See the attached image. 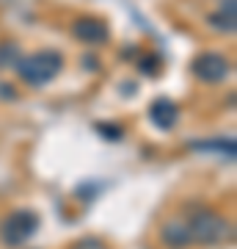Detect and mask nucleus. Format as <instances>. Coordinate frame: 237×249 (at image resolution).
I'll return each instance as SVG.
<instances>
[{"mask_svg": "<svg viewBox=\"0 0 237 249\" xmlns=\"http://www.w3.org/2000/svg\"><path fill=\"white\" fill-rule=\"evenodd\" d=\"M83 61H86V70H94V72L99 70V61H97V58H91V55H86Z\"/></svg>", "mask_w": 237, "mask_h": 249, "instance_id": "15", "label": "nucleus"}, {"mask_svg": "<svg viewBox=\"0 0 237 249\" xmlns=\"http://www.w3.org/2000/svg\"><path fill=\"white\" fill-rule=\"evenodd\" d=\"M149 119H152L155 127H160V130H171L176 124V119H179V108H176L174 100L160 97L149 106Z\"/></svg>", "mask_w": 237, "mask_h": 249, "instance_id": "7", "label": "nucleus"}, {"mask_svg": "<svg viewBox=\"0 0 237 249\" xmlns=\"http://www.w3.org/2000/svg\"><path fill=\"white\" fill-rule=\"evenodd\" d=\"M19 72V78L25 80L28 86H44L53 78H58V72L63 70V55L58 50H36L31 55H22L19 64L14 67Z\"/></svg>", "mask_w": 237, "mask_h": 249, "instance_id": "2", "label": "nucleus"}, {"mask_svg": "<svg viewBox=\"0 0 237 249\" xmlns=\"http://www.w3.org/2000/svg\"><path fill=\"white\" fill-rule=\"evenodd\" d=\"M19 58H22V50H19L17 42H0V70L17 67Z\"/></svg>", "mask_w": 237, "mask_h": 249, "instance_id": "9", "label": "nucleus"}, {"mask_svg": "<svg viewBox=\"0 0 237 249\" xmlns=\"http://www.w3.org/2000/svg\"><path fill=\"white\" fill-rule=\"evenodd\" d=\"M0 97H9V100H17V91L11 89V83H0Z\"/></svg>", "mask_w": 237, "mask_h": 249, "instance_id": "14", "label": "nucleus"}, {"mask_svg": "<svg viewBox=\"0 0 237 249\" xmlns=\"http://www.w3.org/2000/svg\"><path fill=\"white\" fill-rule=\"evenodd\" d=\"M190 150L218 152V155L235 158V139H207V142H190Z\"/></svg>", "mask_w": 237, "mask_h": 249, "instance_id": "8", "label": "nucleus"}, {"mask_svg": "<svg viewBox=\"0 0 237 249\" xmlns=\"http://www.w3.org/2000/svg\"><path fill=\"white\" fill-rule=\"evenodd\" d=\"M188 230H190V241L202 244V247H218V244H226L232 238L229 219L212 208H196L188 216Z\"/></svg>", "mask_w": 237, "mask_h": 249, "instance_id": "1", "label": "nucleus"}, {"mask_svg": "<svg viewBox=\"0 0 237 249\" xmlns=\"http://www.w3.org/2000/svg\"><path fill=\"white\" fill-rule=\"evenodd\" d=\"M138 72L141 75H158L160 72V58L155 53H149V55H143V58H138Z\"/></svg>", "mask_w": 237, "mask_h": 249, "instance_id": "12", "label": "nucleus"}, {"mask_svg": "<svg viewBox=\"0 0 237 249\" xmlns=\"http://www.w3.org/2000/svg\"><path fill=\"white\" fill-rule=\"evenodd\" d=\"M72 249H108V244L102 238H80Z\"/></svg>", "mask_w": 237, "mask_h": 249, "instance_id": "13", "label": "nucleus"}, {"mask_svg": "<svg viewBox=\"0 0 237 249\" xmlns=\"http://www.w3.org/2000/svg\"><path fill=\"white\" fill-rule=\"evenodd\" d=\"M237 17H232V14H223V11H215V14H210V25L218 28V31H223V34H235V22Z\"/></svg>", "mask_w": 237, "mask_h": 249, "instance_id": "10", "label": "nucleus"}, {"mask_svg": "<svg viewBox=\"0 0 237 249\" xmlns=\"http://www.w3.org/2000/svg\"><path fill=\"white\" fill-rule=\"evenodd\" d=\"M190 70H193V75L199 80H204V83H221V80L229 78L232 61H229L226 55H221V53H202V55L193 58Z\"/></svg>", "mask_w": 237, "mask_h": 249, "instance_id": "4", "label": "nucleus"}, {"mask_svg": "<svg viewBox=\"0 0 237 249\" xmlns=\"http://www.w3.org/2000/svg\"><path fill=\"white\" fill-rule=\"evenodd\" d=\"M36 230H39V216L28 208H19L6 216V222L0 227V238L6 247H22L36 235Z\"/></svg>", "mask_w": 237, "mask_h": 249, "instance_id": "3", "label": "nucleus"}, {"mask_svg": "<svg viewBox=\"0 0 237 249\" xmlns=\"http://www.w3.org/2000/svg\"><path fill=\"white\" fill-rule=\"evenodd\" d=\"M69 31L83 45H105L111 39V28H108L105 19H99V17H78L72 22Z\"/></svg>", "mask_w": 237, "mask_h": 249, "instance_id": "5", "label": "nucleus"}, {"mask_svg": "<svg viewBox=\"0 0 237 249\" xmlns=\"http://www.w3.org/2000/svg\"><path fill=\"white\" fill-rule=\"evenodd\" d=\"M160 238H163V244L168 249H188L193 244L185 216H171V219H166V224L160 227Z\"/></svg>", "mask_w": 237, "mask_h": 249, "instance_id": "6", "label": "nucleus"}, {"mask_svg": "<svg viewBox=\"0 0 237 249\" xmlns=\"http://www.w3.org/2000/svg\"><path fill=\"white\" fill-rule=\"evenodd\" d=\"M94 130H97L102 139H108V142H119V139L124 136L122 124H113V122H97L94 124Z\"/></svg>", "mask_w": 237, "mask_h": 249, "instance_id": "11", "label": "nucleus"}]
</instances>
